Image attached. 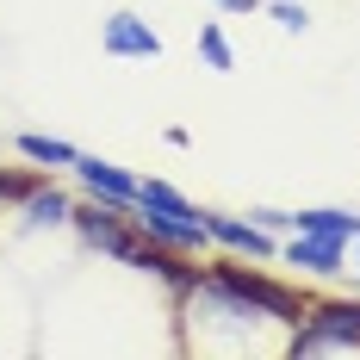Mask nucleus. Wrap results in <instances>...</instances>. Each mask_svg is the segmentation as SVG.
<instances>
[{
	"label": "nucleus",
	"mask_w": 360,
	"mask_h": 360,
	"mask_svg": "<svg viewBox=\"0 0 360 360\" xmlns=\"http://www.w3.org/2000/svg\"><path fill=\"white\" fill-rule=\"evenodd\" d=\"M205 286H212L217 298H230V304H243V311L280 317V323H298V317L311 311L298 292L274 286V280H261V274H249V267H212V274H205Z\"/></svg>",
	"instance_id": "1"
},
{
	"label": "nucleus",
	"mask_w": 360,
	"mask_h": 360,
	"mask_svg": "<svg viewBox=\"0 0 360 360\" xmlns=\"http://www.w3.org/2000/svg\"><path fill=\"white\" fill-rule=\"evenodd\" d=\"M292 348H298V354H342V348H360V304H323V311H304Z\"/></svg>",
	"instance_id": "2"
},
{
	"label": "nucleus",
	"mask_w": 360,
	"mask_h": 360,
	"mask_svg": "<svg viewBox=\"0 0 360 360\" xmlns=\"http://www.w3.org/2000/svg\"><path fill=\"white\" fill-rule=\"evenodd\" d=\"M131 224L143 230L149 243H162V249H205V224H199V212L193 217H180V212H149V205H137L131 212Z\"/></svg>",
	"instance_id": "3"
},
{
	"label": "nucleus",
	"mask_w": 360,
	"mask_h": 360,
	"mask_svg": "<svg viewBox=\"0 0 360 360\" xmlns=\"http://www.w3.org/2000/svg\"><path fill=\"white\" fill-rule=\"evenodd\" d=\"M280 255H286L292 267L317 274V280H335V274L348 267V243H342V236H311V230H292V243Z\"/></svg>",
	"instance_id": "4"
},
{
	"label": "nucleus",
	"mask_w": 360,
	"mask_h": 360,
	"mask_svg": "<svg viewBox=\"0 0 360 360\" xmlns=\"http://www.w3.org/2000/svg\"><path fill=\"white\" fill-rule=\"evenodd\" d=\"M100 50L124 56V63H149V56H162V37L149 32V19H137V13H112L106 32H100Z\"/></svg>",
	"instance_id": "5"
},
{
	"label": "nucleus",
	"mask_w": 360,
	"mask_h": 360,
	"mask_svg": "<svg viewBox=\"0 0 360 360\" xmlns=\"http://www.w3.org/2000/svg\"><path fill=\"white\" fill-rule=\"evenodd\" d=\"M205 224V243L217 249H236V255H280V243L261 230V224H243V217H224V212H199Z\"/></svg>",
	"instance_id": "6"
},
{
	"label": "nucleus",
	"mask_w": 360,
	"mask_h": 360,
	"mask_svg": "<svg viewBox=\"0 0 360 360\" xmlns=\"http://www.w3.org/2000/svg\"><path fill=\"white\" fill-rule=\"evenodd\" d=\"M75 174L87 180L94 199H106V205H124V212H131V199H137V174L112 168V162H100V155H75Z\"/></svg>",
	"instance_id": "7"
},
{
	"label": "nucleus",
	"mask_w": 360,
	"mask_h": 360,
	"mask_svg": "<svg viewBox=\"0 0 360 360\" xmlns=\"http://www.w3.org/2000/svg\"><path fill=\"white\" fill-rule=\"evenodd\" d=\"M292 230H311V236H342V243H354L360 236V217L342 212V205H304V212H292Z\"/></svg>",
	"instance_id": "8"
},
{
	"label": "nucleus",
	"mask_w": 360,
	"mask_h": 360,
	"mask_svg": "<svg viewBox=\"0 0 360 360\" xmlns=\"http://www.w3.org/2000/svg\"><path fill=\"white\" fill-rule=\"evenodd\" d=\"M19 155H25V162H44V168H75L81 149L63 143V137H37V131H25V137H19Z\"/></svg>",
	"instance_id": "9"
},
{
	"label": "nucleus",
	"mask_w": 360,
	"mask_h": 360,
	"mask_svg": "<svg viewBox=\"0 0 360 360\" xmlns=\"http://www.w3.org/2000/svg\"><path fill=\"white\" fill-rule=\"evenodd\" d=\"M75 205L69 199H63V193H56V186H32V193H25V224H63V217H69Z\"/></svg>",
	"instance_id": "10"
},
{
	"label": "nucleus",
	"mask_w": 360,
	"mask_h": 360,
	"mask_svg": "<svg viewBox=\"0 0 360 360\" xmlns=\"http://www.w3.org/2000/svg\"><path fill=\"white\" fill-rule=\"evenodd\" d=\"M199 56H205L217 75H230V69H236V56H230V37L217 32V25H205V32H199Z\"/></svg>",
	"instance_id": "11"
},
{
	"label": "nucleus",
	"mask_w": 360,
	"mask_h": 360,
	"mask_svg": "<svg viewBox=\"0 0 360 360\" xmlns=\"http://www.w3.org/2000/svg\"><path fill=\"white\" fill-rule=\"evenodd\" d=\"M267 13H274V25H280V32H304V25H311V13H304V6H292V0H267Z\"/></svg>",
	"instance_id": "12"
},
{
	"label": "nucleus",
	"mask_w": 360,
	"mask_h": 360,
	"mask_svg": "<svg viewBox=\"0 0 360 360\" xmlns=\"http://www.w3.org/2000/svg\"><path fill=\"white\" fill-rule=\"evenodd\" d=\"M32 193V180H13V174H0V199H25Z\"/></svg>",
	"instance_id": "13"
},
{
	"label": "nucleus",
	"mask_w": 360,
	"mask_h": 360,
	"mask_svg": "<svg viewBox=\"0 0 360 360\" xmlns=\"http://www.w3.org/2000/svg\"><path fill=\"white\" fill-rule=\"evenodd\" d=\"M212 6H224V13H255V6H267V0H212Z\"/></svg>",
	"instance_id": "14"
},
{
	"label": "nucleus",
	"mask_w": 360,
	"mask_h": 360,
	"mask_svg": "<svg viewBox=\"0 0 360 360\" xmlns=\"http://www.w3.org/2000/svg\"><path fill=\"white\" fill-rule=\"evenodd\" d=\"M354 274H360V236H354Z\"/></svg>",
	"instance_id": "15"
}]
</instances>
